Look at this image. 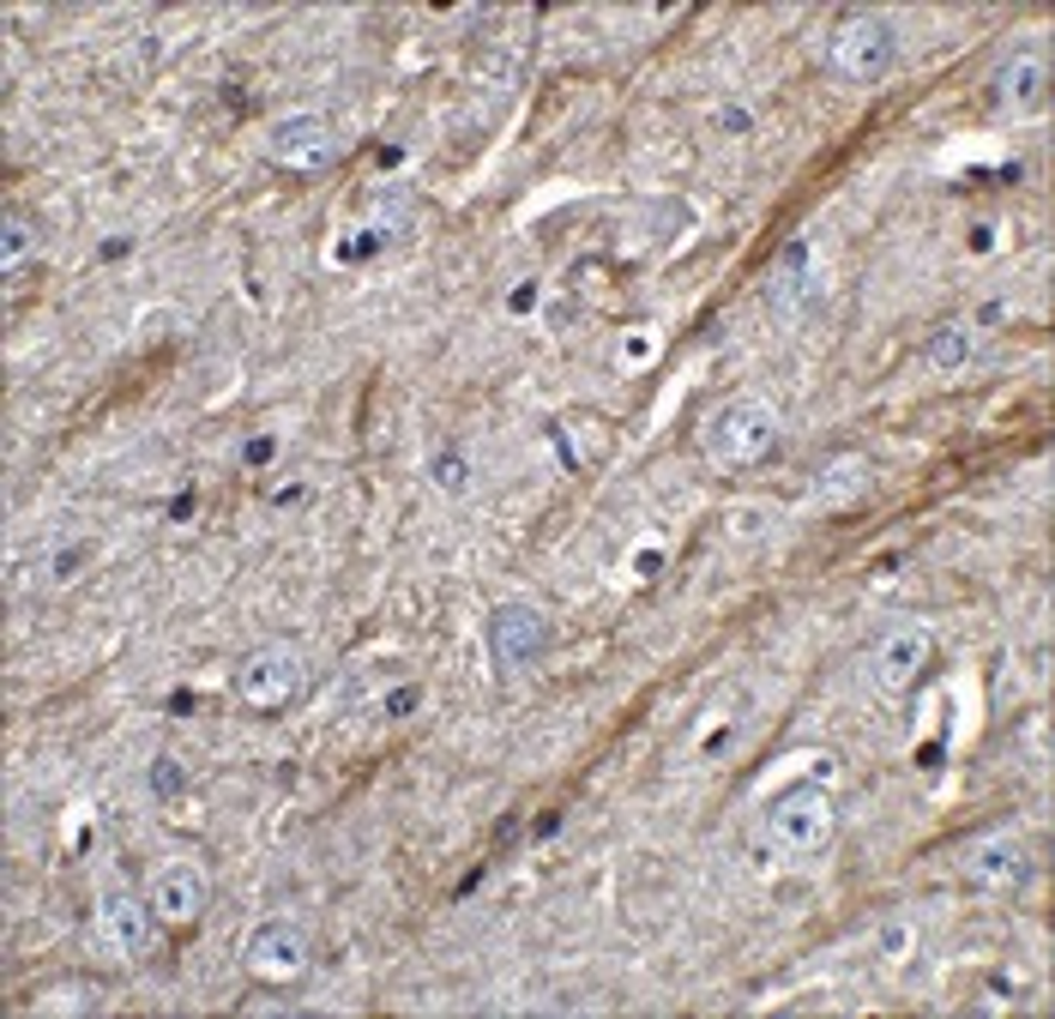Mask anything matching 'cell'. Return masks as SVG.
<instances>
[{
  "label": "cell",
  "instance_id": "ba28073f",
  "mask_svg": "<svg viewBox=\"0 0 1055 1019\" xmlns=\"http://www.w3.org/2000/svg\"><path fill=\"white\" fill-rule=\"evenodd\" d=\"M145 905H151L157 923L187 929V923H199L205 905H212V875H205L199 863H163V869L151 875V887H145Z\"/></svg>",
  "mask_w": 1055,
  "mask_h": 1019
},
{
  "label": "cell",
  "instance_id": "2e32d148",
  "mask_svg": "<svg viewBox=\"0 0 1055 1019\" xmlns=\"http://www.w3.org/2000/svg\"><path fill=\"white\" fill-rule=\"evenodd\" d=\"M31 247H37L31 224H24V217H7V224H0V272H7V278H19L24 259H31Z\"/></svg>",
  "mask_w": 1055,
  "mask_h": 1019
},
{
  "label": "cell",
  "instance_id": "d6986e66",
  "mask_svg": "<svg viewBox=\"0 0 1055 1019\" xmlns=\"http://www.w3.org/2000/svg\"><path fill=\"white\" fill-rule=\"evenodd\" d=\"M652 356H657V338L646 333V326H634V333L622 338V350H615V363H622L627 375H634V368H646V363H652Z\"/></svg>",
  "mask_w": 1055,
  "mask_h": 1019
},
{
  "label": "cell",
  "instance_id": "484cf974",
  "mask_svg": "<svg viewBox=\"0 0 1055 1019\" xmlns=\"http://www.w3.org/2000/svg\"><path fill=\"white\" fill-rule=\"evenodd\" d=\"M272 452H278V440H272V435H254L248 447H242V459H248V465H266Z\"/></svg>",
  "mask_w": 1055,
  "mask_h": 1019
},
{
  "label": "cell",
  "instance_id": "277c9868",
  "mask_svg": "<svg viewBox=\"0 0 1055 1019\" xmlns=\"http://www.w3.org/2000/svg\"><path fill=\"white\" fill-rule=\"evenodd\" d=\"M827 61H832V73H839V79L869 85V79H881L887 67L899 61V31L881 19V12H857V19H844L839 31H832Z\"/></svg>",
  "mask_w": 1055,
  "mask_h": 1019
},
{
  "label": "cell",
  "instance_id": "9c48e42d",
  "mask_svg": "<svg viewBox=\"0 0 1055 1019\" xmlns=\"http://www.w3.org/2000/svg\"><path fill=\"white\" fill-rule=\"evenodd\" d=\"M959 875H965V887H977V893H1020L1025 880H1032V850H1025L1013 833L977 838V845L965 850V863H959Z\"/></svg>",
  "mask_w": 1055,
  "mask_h": 1019
},
{
  "label": "cell",
  "instance_id": "5bb4252c",
  "mask_svg": "<svg viewBox=\"0 0 1055 1019\" xmlns=\"http://www.w3.org/2000/svg\"><path fill=\"white\" fill-rule=\"evenodd\" d=\"M808 284H815V272H808V242H785L778 272H772V302H778V308H797Z\"/></svg>",
  "mask_w": 1055,
  "mask_h": 1019
},
{
  "label": "cell",
  "instance_id": "f546056e",
  "mask_svg": "<svg viewBox=\"0 0 1055 1019\" xmlns=\"http://www.w3.org/2000/svg\"><path fill=\"white\" fill-rule=\"evenodd\" d=\"M990 247H995V230L977 224V230H971V254H990Z\"/></svg>",
  "mask_w": 1055,
  "mask_h": 1019
},
{
  "label": "cell",
  "instance_id": "9a60e30c",
  "mask_svg": "<svg viewBox=\"0 0 1055 1019\" xmlns=\"http://www.w3.org/2000/svg\"><path fill=\"white\" fill-rule=\"evenodd\" d=\"M971 350H977V344H971L965 326H941V333L923 344L929 368H965V363H971Z\"/></svg>",
  "mask_w": 1055,
  "mask_h": 1019
},
{
  "label": "cell",
  "instance_id": "cb8c5ba5",
  "mask_svg": "<svg viewBox=\"0 0 1055 1019\" xmlns=\"http://www.w3.org/2000/svg\"><path fill=\"white\" fill-rule=\"evenodd\" d=\"M417 687H392V694H387V719H410V712H417Z\"/></svg>",
  "mask_w": 1055,
  "mask_h": 1019
},
{
  "label": "cell",
  "instance_id": "4316f807",
  "mask_svg": "<svg viewBox=\"0 0 1055 1019\" xmlns=\"http://www.w3.org/2000/svg\"><path fill=\"white\" fill-rule=\"evenodd\" d=\"M199 712V694H187V687H175L170 694V719H194Z\"/></svg>",
  "mask_w": 1055,
  "mask_h": 1019
},
{
  "label": "cell",
  "instance_id": "5b68a950",
  "mask_svg": "<svg viewBox=\"0 0 1055 1019\" xmlns=\"http://www.w3.org/2000/svg\"><path fill=\"white\" fill-rule=\"evenodd\" d=\"M266 151H272V163H284L290 175H320V170H332V157H338V133L326 115L296 109V115H284L278 128H272Z\"/></svg>",
  "mask_w": 1055,
  "mask_h": 1019
},
{
  "label": "cell",
  "instance_id": "52a82bcc",
  "mask_svg": "<svg viewBox=\"0 0 1055 1019\" xmlns=\"http://www.w3.org/2000/svg\"><path fill=\"white\" fill-rule=\"evenodd\" d=\"M242 959H248L254 977H266V984H290V977L308 971L314 947H308V929L290 917H266L259 929L248 935V947H242Z\"/></svg>",
  "mask_w": 1055,
  "mask_h": 1019
},
{
  "label": "cell",
  "instance_id": "e0dca14e",
  "mask_svg": "<svg viewBox=\"0 0 1055 1019\" xmlns=\"http://www.w3.org/2000/svg\"><path fill=\"white\" fill-rule=\"evenodd\" d=\"M429 483H441V489H452V495L471 483V465H464L459 447H441V452L429 459Z\"/></svg>",
  "mask_w": 1055,
  "mask_h": 1019
},
{
  "label": "cell",
  "instance_id": "7a4b0ae2",
  "mask_svg": "<svg viewBox=\"0 0 1055 1019\" xmlns=\"http://www.w3.org/2000/svg\"><path fill=\"white\" fill-rule=\"evenodd\" d=\"M301 687H308V664H301V652H296V645H284V640L254 645V652L236 664V676H229V694H236L248 712H259V719L296 706Z\"/></svg>",
  "mask_w": 1055,
  "mask_h": 1019
},
{
  "label": "cell",
  "instance_id": "ac0fdd59",
  "mask_svg": "<svg viewBox=\"0 0 1055 1019\" xmlns=\"http://www.w3.org/2000/svg\"><path fill=\"white\" fill-rule=\"evenodd\" d=\"M182 791H187L182 761H175V754H157V761H151V796H157V803H175Z\"/></svg>",
  "mask_w": 1055,
  "mask_h": 1019
},
{
  "label": "cell",
  "instance_id": "8992f818",
  "mask_svg": "<svg viewBox=\"0 0 1055 1019\" xmlns=\"http://www.w3.org/2000/svg\"><path fill=\"white\" fill-rule=\"evenodd\" d=\"M550 640H555V628L537 603H501V610L489 615V658H495V670L537 664V658L550 652Z\"/></svg>",
  "mask_w": 1055,
  "mask_h": 1019
},
{
  "label": "cell",
  "instance_id": "3957f363",
  "mask_svg": "<svg viewBox=\"0 0 1055 1019\" xmlns=\"http://www.w3.org/2000/svg\"><path fill=\"white\" fill-rule=\"evenodd\" d=\"M832 826H839V808H832V796L820 791V784H790V791H778L772 803H766V833H772V845L797 850V857L827 845Z\"/></svg>",
  "mask_w": 1055,
  "mask_h": 1019
},
{
  "label": "cell",
  "instance_id": "4fadbf2b",
  "mask_svg": "<svg viewBox=\"0 0 1055 1019\" xmlns=\"http://www.w3.org/2000/svg\"><path fill=\"white\" fill-rule=\"evenodd\" d=\"M1044 91H1049L1044 54H1013V61H1002V73H995V103L1013 109V115H1032V109L1044 103Z\"/></svg>",
  "mask_w": 1055,
  "mask_h": 1019
},
{
  "label": "cell",
  "instance_id": "44dd1931",
  "mask_svg": "<svg viewBox=\"0 0 1055 1019\" xmlns=\"http://www.w3.org/2000/svg\"><path fill=\"white\" fill-rule=\"evenodd\" d=\"M380 230H368V236H356V242H338V259H345V266H356V259H375L380 254Z\"/></svg>",
  "mask_w": 1055,
  "mask_h": 1019
},
{
  "label": "cell",
  "instance_id": "6da1fadb",
  "mask_svg": "<svg viewBox=\"0 0 1055 1019\" xmlns=\"http://www.w3.org/2000/svg\"><path fill=\"white\" fill-rule=\"evenodd\" d=\"M778 447V410L766 398H730L700 422V452L724 471H742V465H760L766 452Z\"/></svg>",
  "mask_w": 1055,
  "mask_h": 1019
},
{
  "label": "cell",
  "instance_id": "1f68e13d",
  "mask_svg": "<svg viewBox=\"0 0 1055 1019\" xmlns=\"http://www.w3.org/2000/svg\"><path fill=\"white\" fill-rule=\"evenodd\" d=\"M301 495H308V489H301V483H290V489H278V495H272V507H296Z\"/></svg>",
  "mask_w": 1055,
  "mask_h": 1019
},
{
  "label": "cell",
  "instance_id": "ffe728a7",
  "mask_svg": "<svg viewBox=\"0 0 1055 1019\" xmlns=\"http://www.w3.org/2000/svg\"><path fill=\"white\" fill-rule=\"evenodd\" d=\"M85 561H91V543H66L61 556L49 561V585H66V580H79V573H85Z\"/></svg>",
  "mask_w": 1055,
  "mask_h": 1019
},
{
  "label": "cell",
  "instance_id": "f1b7e54d",
  "mask_svg": "<svg viewBox=\"0 0 1055 1019\" xmlns=\"http://www.w3.org/2000/svg\"><path fill=\"white\" fill-rule=\"evenodd\" d=\"M657 568H664V556H657V549H639V556H634V573H639V580H657Z\"/></svg>",
  "mask_w": 1055,
  "mask_h": 1019
},
{
  "label": "cell",
  "instance_id": "7c38bea8",
  "mask_svg": "<svg viewBox=\"0 0 1055 1019\" xmlns=\"http://www.w3.org/2000/svg\"><path fill=\"white\" fill-rule=\"evenodd\" d=\"M869 483H874L869 459H862V452H844V459L820 465L808 489H815V507H820V513H851L862 495H869Z\"/></svg>",
  "mask_w": 1055,
  "mask_h": 1019
},
{
  "label": "cell",
  "instance_id": "603a6c76",
  "mask_svg": "<svg viewBox=\"0 0 1055 1019\" xmlns=\"http://www.w3.org/2000/svg\"><path fill=\"white\" fill-rule=\"evenodd\" d=\"M194 513H199V495H194V489H182V495L170 501V513H163V519H170V526H187Z\"/></svg>",
  "mask_w": 1055,
  "mask_h": 1019
},
{
  "label": "cell",
  "instance_id": "8fae6325",
  "mask_svg": "<svg viewBox=\"0 0 1055 1019\" xmlns=\"http://www.w3.org/2000/svg\"><path fill=\"white\" fill-rule=\"evenodd\" d=\"M151 905H140L133 893H103L98 899V917H91V929H98V941L109 947V954H121V959H140L145 947H151V923H145Z\"/></svg>",
  "mask_w": 1055,
  "mask_h": 1019
},
{
  "label": "cell",
  "instance_id": "d4e9b609",
  "mask_svg": "<svg viewBox=\"0 0 1055 1019\" xmlns=\"http://www.w3.org/2000/svg\"><path fill=\"white\" fill-rule=\"evenodd\" d=\"M760 513H766V507H736V519H730V531H736V537H754V531H760V526H766V519H760Z\"/></svg>",
  "mask_w": 1055,
  "mask_h": 1019
},
{
  "label": "cell",
  "instance_id": "30bf717a",
  "mask_svg": "<svg viewBox=\"0 0 1055 1019\" xmlns=\"http://www.w3.org/2000/svg\"><path fill=\"white\" fill-rule=\"evenodd\" d=\"M929 658H935V633L929 628H899V633H887V640L874 645L869 676H874V687H887V694H904V687L929 670Z\"/></svg>",
  "mask_w": 1055,
  "mask_h": 1019
},
{
  "label": "cell",
  "instance_id": "4dcf8cb0",
  "mask_svg": "<svg viewBox=\"0 0 1055 1019\" xmlns=\"http://www.w3.org/2000/svg\"><path fill=\"white\" fill-rule=\"evenodd\" d=\"M127 247H133L127 236H109V242L98 247V259H121V254H127Z\"/></svg>",
  "mask_w": 1055,
  "mask_h": 1019
},
{
  "label": "cell",
  "instance_id": "83f0119b",
  "mask_svg": "<svg viewBox=\"0 0 1055 1019\" xmlns=\"http://www.w3.org/2000/svg\"><path fill=\"white\" fill-rule=\"evenodd\" d=\"M506 308H513V314H531V308H537V284H519V291L506 296Z\"/></svg>",
  "mask_w": 1055,
  "mask_h": 1019
},
{
  "label": "cell",
  "instance_id": "7402d4cb",
  "mask_svg": "<svg viewBox=\"0 0 1055 1019\" xmlns=\"http://www.w3.org/2000/svg\"><path fill=\"white\" fill-rule=\"evenodd\" d=\"M711 121H718V133H736V140H742V133L754 128V115H748L742 103H724V109H718V115H711Z\"/></svg>",
  "mask_w": 1055,
  "mask_h": 1019
}]
</instances>
